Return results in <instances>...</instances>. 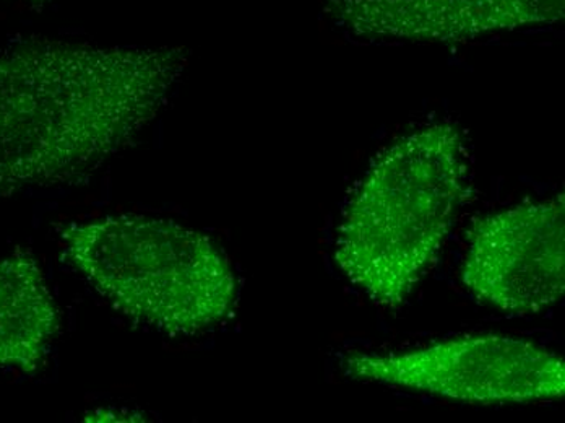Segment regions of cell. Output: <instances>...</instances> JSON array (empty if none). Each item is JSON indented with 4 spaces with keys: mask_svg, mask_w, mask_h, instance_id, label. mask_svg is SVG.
<instances>
[{
    "mask_svg": "<svg viewBox=\"0 0 565 423\" xmlns=\"http://www.w3.org/2000/svg\"><path fill=\"white\" fill-rule=\"evenodd\" d=\"M25 2L33 3V6H34V3H40V6H41V3L50 2V0H25Z\"/></svg>",
    "mask_w": 565,
    "mask_h": 423,
    "instance_id": "ba28073f",
    "label": "cell"
},
{
    "mask_svg": "<svg viewBox=\"0 0 565 423\" xmlns=\"http://www.w3.org/2000/svg\"><path fill=\"white\" fill-rule=\"evenodd\" d=\"M323 12L354 36L458 43L482 34L554 25L565 0H322Z\"/></svg>",
    "mask_w": 565,
    "mask_h": 423,
    "instance_id": "8992f818",
    "label": "cell"
},
{
    "mask_svg": "<svg viewBox=\"0 0 565 423\" xmlns=\"http://www.w3.org/2000/svg\"><path fill=\"white\" fill-rule=\"evenodd\" d=\"M461 282L477 300L529 316L565 292V198L525 202L475 220Z\"/></svg>",
    "mask_w": 565,
    "mask_h": 423,
    "instance_id": "5b68a950",
    "label": "cell"
},
{
    "mask_svg": "<svg viewBox=\"0 0 565 423\" xmlns=\"http://www.w3.org/2000/svg\"><path fill=\"white\" fill-rule=\"evenodd\" d=\"M467 157L457 124H426L385 147L358 182L333 260L379 308L405 305L439 260L468 195Z\"/></svg>",
    "mask_w": 565,
    "mask_h": 423,
    "instance_id": "7a4b0ae2",
    "label": "cell"
},
{
    "mask_svg": "<svg viewBox=\"0 0 565 423\" xmlns=\"http://www.w3.org/2000/svg\"><path fill=\"white\" fill-rule=\"evenodd\" d=\"M344 377L465 404H529L565 394L563 357L501 334L454 337L402 352H351Z\"/></svg>",
    "mask_w": 565,
    "mask_h": 423,
    "instance_id": "277c9868",
    "label": "cell"
},
{
    "mask_svg": "<svg viewBox=\"0 0 565 423\" xmlns=\"http://www.w3.org/2000/svg\"><path fill=\"white\" fill-rule=\"evenodd\" d=\"M185 47L25 44L0 54V195L95 173L167 108Z\"/></svg>",
    "mask_w": 565,
    "mask_h": 423,
    "instance_id": "6da1fadb",
    "label": "cell"
},
{
    "mask_svg": "<svg viewBox=\"0 0 565 423\" xmlns=\"http://www.w3.org/2000/svg\"><path fill=\"white\" fill-rule=\"evenodd\" d=\"M58 326L56 300L38 261L22 251L0 260V368L34 370Z\"/></svg>",
    "mask_w": 565,
    "mask_h": 423,
    "instance_id": "52a82bcc",
    "label": "cell"
},
{
    "mask_svg": "<svg viewBox=\"0 0 565 423\" xmlns=\"http://www.w3.org/2000/svg\"><path fill=\"white\" fill-rule=\"evenodd\" d=\"M64 257L127 318L195 336L233 315L237 282L222 247L174 220L109 215L62 232Z\"/></svg>",
    "mask_w": 565,
    "mask_h": 423,
    "instance_id": "3957f363",
    "label": "cell"
}]
</instances>
